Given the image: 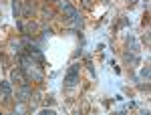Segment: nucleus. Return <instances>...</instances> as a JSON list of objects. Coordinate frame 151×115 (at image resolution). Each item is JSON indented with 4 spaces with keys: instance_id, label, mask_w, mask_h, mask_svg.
<instances>
[{
    "instance_id": "1",
    "label": "nucleus",
    "mask_w": 151,
    "mask_h": 115,
    "mask_svg": "<svg viewBox=\"0 0 151 115\" xmlns=\"http://www.w3.org/2000/svg\"><path fill=\"white\" fill-rule=\"evenodd\" d=\"M79 71H81V65H70L69 73H67V77H65V85H67V87L77 85V81H79Z\"/></svg>"
},
{
    "instance_id": "2",
    "label": "nucleus",
    "mask_w": 151,
    "mask_h": 115,
    "mask_svg": "<svg viewBox=\"0 0 151 115\" xmlns=\"http://www.w3.org/2000/svg\"><path fill=\"white\" fill-rule=\"evenodd\" d=\"M58 2H60V8H63V12H65V14H67V18H69V20H73V22H81V18H79V12L75 10V8H73V6H70L69 2H65V0H58Z\"/></svg>"
},
{
    "instance_id": "3",
    "label": "nucleus",
    "mask_w": 151,
    "mask_h": 115,
    "mask_svg": "<svg viewBox=\"0 0 151 115\" xmlns=\"http://www.w3.org/2000/svg\"><path fill=\"white\" fill-rule=\"evenodd\" d=\"M0 89L4 93V97H10V85H8V81H0Z\"/></svg>"
},
{
    "instance_id": "4",
    "label": "nucleus",
    "mask_w": 151,
    "mask_h": 115,
    "mask_svg": "<svg viewBox=\"0 0 151 115\" xmlns=\"http://www.w3.org/2000/svg\"><path fill=\"white\" fill-rule=\"evenodd\" d=\"M57 2H58V0H57Z\"/></svg>"
}]
</instances>
